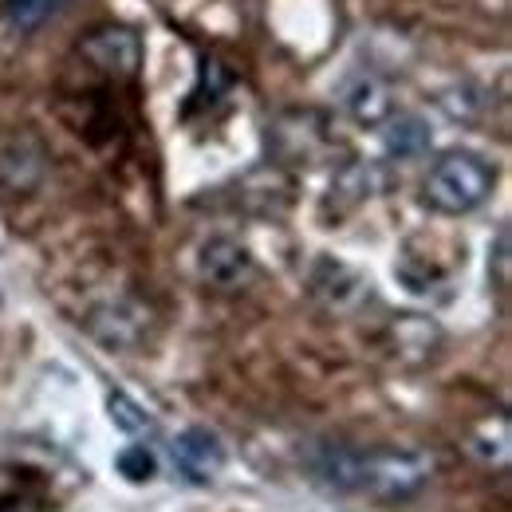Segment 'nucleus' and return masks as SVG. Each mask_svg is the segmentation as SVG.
<instances>
[{
  "instance_id": "f257e3e1",
  "label": "nucleus",
  "mask_w": 512,
  "mask_h": 512,
  "mask_svg": "<svg viewBox=\"0 0 512 512\" xmlns=\"http://www.w3.org/2000/svg\"><path fill=\"white\" fill-rule=\"evenodd\" d=\"M493 186H497V170L481 154L449 150L426 174V205L446 217H461V213H473L477 205H485Z\"/></svg>"
},
{
  "instance_id": "423d86ee",
  "label": "nucleus",
  "mask_w": 512,
  "mask_h": 512,
  "mask_svg": "<svg viewBox=\"0 0 512 512\" xmlns=\"http://www.w3.org/2000/svg\"><path fill=\"white\" fill-rule=\"evenodd\" d=\"M343 107L355 123L363 127H383L386 119L394 115V99H390V87H386L379 75H355L347 87H343Z\"/></svg>"
},
{
  "instance_id": "6e6552de",
  "label": "nucleus",
  "mask_w": 512,
  "mask_h": 512,
  "mask_svg": "<svg viewBox=\"0 0 512 512\" xmlns=\"http://www.w3.org/2000/svg\"><path fill=\"white\" fill-rule=\"evenodd\" d=\"M67 8V0H4L0 16L12 32H36L40 24H48L52 16H60Z\"/></svg>"
},
{
  "instance_id": "0eeeda50",
  "label": "nucleus",
  "mask_w": 512,
  "mask_h": 512,
  "mask_svg": "<svg viewBox=\"0 0 512 512\" xmlns=\"http://www.w3.org/2000/svg\"><path fill=\"white\" fill-rule=\"evenodd\" d=\"M386 150L394 158H418L422 150H430V127L414 115H390L386 119Z\"/></svg>"
},
{
  "instance_id": "f03ea898",
  "label": "nucleus",
  "mask_w": 512,
  "mask_h": 512,
  "mask_svg": "<svg viewBox=\"0 0 512 512\" xmlns=\"http://www.w3.org/2000/svg\"><path fill=\"white\" fill-rule=\"evenodd\" d=\"M430 481V461L418 453H359L355 457V493L383 501H402Z\"/></svg>"
},
{
  "instance_id": "39448f33",
  "label": "nucleus",
  "mask_w": 512,
  "mask_h": 512,
  "mask_svg": "<svg viewBox=\"0 0 512 512\" xmlns=\"http://www.w3.org/2000/svg\"><path fill=\"white\" fill-rule=\"evenodd\" d=\"M197 272L205 284L213 288H237L249 272H253V256L241 241H229V237H213L201 245L197 253Z\"/></svg>"
},
{
  "instance_id": "7ed1b4c3",
  "label": "nucleus",
  "mask_w": 512,
  "mask_h": 512,
  "mask_svg": "<svg viewBox=\"0 0 512 512\" xmlns=\"http://www.w3.org/2000/svg\"><path fill=\"white\" fill-rule=\"evenodd\" d=\"M79 56L111 79H134L142 67V40L127 24H107L79 40Z\"/></svg>"
},
{
  "instance_id": "20e7f679",
  "label": "nucleus",
  "mask_w": 512,
  "mask_h": 512,
  "mask_svg": "<svg viewBox=\"0 0 512 512\" xmlns=\"http://www.w3.org/2000/svg\"><path fill=\"white\" fill-rule=\"evenodd\" d=\"M174 461H178V469L197 481V485H205L217 469H225V446H221V438L213 434V430H205V426H190V430H182L178 438H174Z\"/></svg>"
},
{
  "instance_id": "9d476101",
  "label": "nucleus",
  "mask_w": 512,
  "mask_h": 512,
  "mask_svg": "<svg viewBox=\"0 0 512 512\" xmlns=\"http://www.w3.org/2000/svg\"><path fill=\"white\" fill-rule=\"evenodd\" d=\"M115 469L127 477L130 485H146L158 477V457L146 446H127L119 457H115Z\"/></svg>"
},
{
  "instance_id": "1a4fd4ad",
  "label": "nucleus",
  "mask_w": 512,
  "mask_h": 512,
  "mask_svg": "<svg viewBox=\"0 0 512 512\" xmlns=\"http://www.w3.org/2000/svg\"><path fill=\"white\" fill-rule=\"evenodd\" d=\"M107 414H111V422L123 430V434H146L150 426H154V418L130 398L123 390H115L111 398H107Z\"/></svg>"
}]
</instances>
